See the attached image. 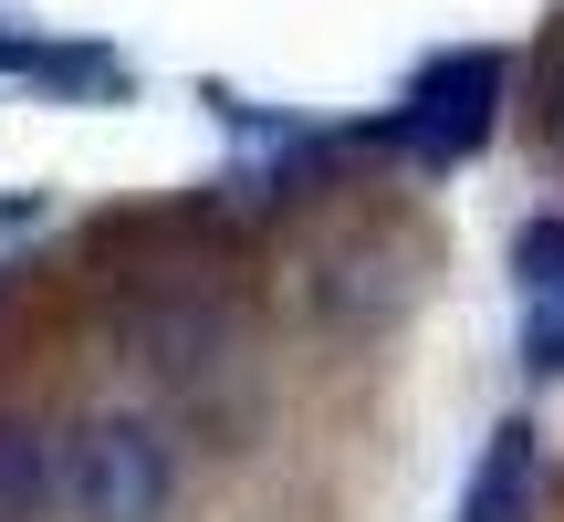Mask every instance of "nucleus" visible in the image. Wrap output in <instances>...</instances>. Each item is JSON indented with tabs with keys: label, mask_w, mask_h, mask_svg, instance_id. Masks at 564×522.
Returning <instances> with one entry per match:
<instances>
[{
	"label": "nucleus",
	"mask_w": 564,
	"mask_h": 522,
	"mask_svg": "<svg viewBox=\"0 0 564 522\" xmlns=\"http://www.w3.org/2000/svg\"><path fill=\"white\" fill-rule=\"evenodd\" d=\"M544 137H554V157H564V84H554V116H544Z\"/></svg>",
	"instance_id": "obj_7"
},
{
	"label": "nucleus",
	"mask_w": 564,
	"mask_h": 522,
	"mask_svg": "<svg viewBox=\"0 0 564 522\" xmlns=\"http://www.w3.org/2000/svg\"><path fill=\"white\" fill-rule=\"evenodd\" d=\"M533 491H544V428L533 418H502L470 460V491H460V522H533Z\"/></svg>",
	"instance_id": "obj_4"
},
{
	"label": "nucleus",
	"mask_w": 564,
	"mask_h": 522,
	"mask_svg": "<svg viewBox=\"0 0 564 522\" xmlns=\"http://www.w3.org/2000/svg\"><path fill=\"white\" fill-rule=\"evenodd\" d=\"M53 502L74 522H167L178 502V449L147 418H74L53 439Z\"/></svg>",
	"instance_id": "obj_2"
},
{
	"label": "nucleus",
	"mask_w": 564,
	"mask_h": 522,
	"mask_svg": "<svg viewBox=\"0 0 564 522\" xmlns=\"http://www.w3.org/2000/svg\"><path fill=\"white\" fill-rule=\"evenodd\" d=\"M512 282H523V314L564 324V220L554 209H533V220L512 230Z\"/></svg>",
	"instance_id": "obj_6"
},
{
	"label": "nucleus",
	"mask_w": 564,
	"mask_h": 522,
	"mask_svg": "<svg viewBox=\"0 0 564 522\" xmlns=\"http://www.w3.org/2000/svg\"><path fill=\"white\" fill-rule=\"evenodd\" d=\"M502 95H512V53L460 42V53L419 63V84H408L377 126H356V137L366 146H398V157H419V167H460V157H481V146H491Z\"/></svg>",
	"instance_id": "obj_1"
},
{
	"label": "nucleus",
	"mask_w": 564,
	"mask_h": 522,
	"mask_svg": "<svg viewBox=\"0 0 564 522\" xmlns=\"http://www.w3.org/2000/svg\"><path fill=\"white\" fill-rule=\"evenodd\" d=\"M42 512H53V439L0 418V522H42Z\"/></svg>",
	"instance_id": "obj_5"
},
{
	"label": "nucleus",
	"mask_w": 564,
	"mask_h": 522,
	"mask_svg": "<svg viewBox=\"0 0 564 522\" xmlns=\"http://www.w3.org/2000/svg\"><path fill=\"white\" fill-rule=\"evenodd\" d=\"M0 74L32 84V95H95V105H126L137 95V74H126V53H105V42H53V32H21L11 11H0Z\"/></svg>",
	"instance_id": "obj_3"
}]
</instances>
